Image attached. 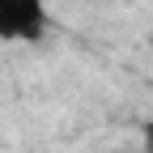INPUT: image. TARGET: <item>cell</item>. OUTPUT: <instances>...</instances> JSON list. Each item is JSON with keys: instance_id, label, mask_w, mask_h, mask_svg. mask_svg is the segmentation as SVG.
<instances>
[{"instance_id": "6da1fadb", "label": "cell", "mask_w": 153, "mask_h": 153, "mask_svg": "<svg viewBox=\"0 0 153 153\" xmlns=\"http://www.w3.org/2000/svg\"><path fill=\"white\" fill-rule=\"evenodd\" d=\"M47 34V0H0V43H38Z\"/></svg>"}, {"instance_id": "7a4b0ae2", "label": "cell", "mask_w": 153, "mask_h": 153, "mask_svg": "<svg viewBox=\"0 0 153 153\" xmlns=\"http://www.w3.org/2000/svg\"><path fill=\"white\" fill-rule=\"evenodd\" d=\"M145 136H149V140H153V123H149V128H145Z\"/></svg>"}]
</instances>
